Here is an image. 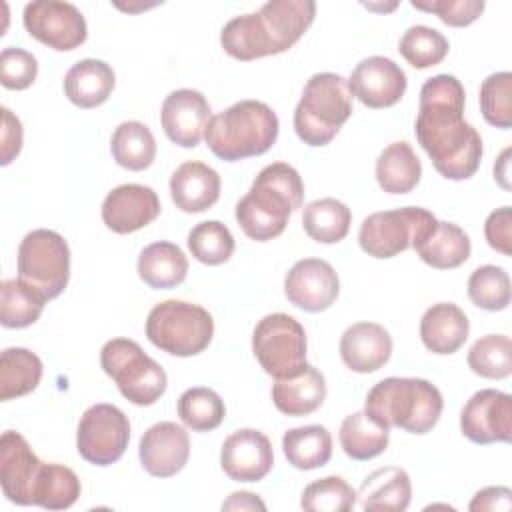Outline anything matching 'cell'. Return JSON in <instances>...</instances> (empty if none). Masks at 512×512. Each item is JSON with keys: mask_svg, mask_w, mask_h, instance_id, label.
Returning <instances> with one entry per match:
<instances>
[{"mask_svg": "<svg viewBox=\"0 0 512 512\" xmlns=\"http://www.w3.org/2000/svg\"><path fill=\"white\" fill-rule=\"evenodd\" d=\"M464 102V86L452 74H436L420 88L414 134L446 180H468L482 162V138L464 120Z\"/></svg>", "mask_w": 512, "mask_h": 512, "instance_id": "1", "label": "cell"}, {"mask_svg": "<svg viewBox=\"0 0 512 512\" xmlns=\"http://www.w3.org/2000/svg\"><path fill=\"white\" fill-rule=\"evenodd\" d=\"M480 112L490 126H512V74L494 72L480 86Z\"/></svg>", "mask_w": 512, "mask_h": 512, "instance_id": "44", "label": "cell"}, {"mask_svg": "<svg viewBox=\"0 0 512 512\" xmlns=\"http://www.w3.org/2000/svg\"><path fill=\"white\" fill-rule=\"evenodd\" d=\"M222 510H266V504L258 498V494L240 490L232 492L228 500L222 502Z\"/></svg>", "mask_w": 512, "mask_h": 512, "instance_id": "50", "label": "cell"}, {"mask_svg": "<svg viewBox=\"0 0 512 512\" xmlns=\"http://www.w3.org/2000/svg\"><path fill=\"white\" fill-rule=\"evenodd\" d=\"M76 472L64 464L42 462L32 484V504L46 510H66L80 496Z\"/></svg>", "mask_w": 512, "mask_h": 512, "instance_id": "32", "label": "cell"}, {"mask_svg": "<svg viewBox=\"0 0 512 512\" xmlns=\"http://www.w3.org/2000/svg\"><path fill=\"white\" fill-rule=\"evenodd\" d=\"M100 364L120 394L136 406H152L166 392L164 368L130 338H112L100 350Z\"/></svg>", "mask_w": 512, "mask_h": 512, "instance_id": "8", "label": "cell"}, {"mask_svg": "<svg viewBox=\"0 0 512 512\" xmlns=\"http://www.w3.org/2000/svg\"><path fill=\"white\" fill-rule=\"evenodd\" d=\"M352 96H356L364 106L380 110L390 108L406 92L408 80L404 70L390 58L368 56L356 64L348 78Z\"/></svg>", "mask_w": 512, "mask_h": 512, "instance_id": "16", "label": "cell"}, {"mask_svg": "<svg viewBox=\"0 0 512 512\" xmlns=\"http://www.w3.org/2000/svg\"><path fill=\"white\" fill-rule=\"evenodd\" d=\"M280 132L276 112L260 100H240L212 116L204 140L214 156L236 162L268 152Z\"/></svg>", "mask_w": 512, "mask_h": 512, "instance_id": "5", "label": "cell"}, {"mask_svg": "<svg viewBox=\"0 0 512 512\" xmlns=\"http://www.w3.org/2000/svg\"><path fill=\"white\" fill-rule=\"evenodd\" d=\"M448 50H450V44L446 36L436 28H430L424 24L410 26L398 42V52L416 70H424L440 64L446 58Z\"/></svg>", "mask_w": 512, "mask_h": 512, "instance_id": "40", "label": "cell"}, {"mask_svg": "<svg viewBox=\"0 0 512 512\" xmlns=\"http://www.w3.org/2000/svg\"><path fill=\"white\" fill-rule=\"evenodd\" d=\"M284 294L290 304L304 312H322L336 302L340 280L330 262L304 258L286 272Z\"/></svg>", "mask_w": 512, "mask_h": 512, "instance_id": "15", "label": "cell"}, {"mask_svg": "<svg viewBox=\"0 0 512 512\" xmlns=\"http://www.w3.org/2000/svg\"><path fill=\"white\" fill-rule=\"evenodd\" d=\"M352 224L350 208L336 198L312 200L302 214L304 232L320 244H336L346 238Z\"/></svg>", "mask_w": 512, "mask_h": 512, "instance_id": "37", "label": "cell"}, {"mask_svg": "<svg viewBox=\"0 0 512 512\" xmlns=\"http://www.w3.org/2000/svg\"><path fill=\"white\" fill-rule=\"evenodd\" d=\"M42 380V360L28 348L12 346L0 356V400L30 394Z\"/></svg>", "mask_w": 512, "mask_h": 512, "instance_id": "33", "label": "cell"}, {"mask_svg": "<svg viewBox=\"0 0 512 512\" xmlns=\"http://www.w3.org/2000/svg\"><path fill=\"white\" fill-rule=\"evenodd\" d=\"M422 176V164L408 142L388 144L376 160V182L388 194L412 192Z\"/></svg>", "mask_w": 512, "mask_h": 512, "instance_id": "30", "label": "cell"}, {"mask_svg": "<svg viewBox=\"0 0 512 512\" xmlns=\"http://www.w3.org/2000/svg\"><path fill=\"white\" fill-rule=\"evenodd\" d=\"M460 430L474 444L512 440V396L484 388L474 392L460 412Z\"/></svg>", "mask_w": 512, "mask_h": 512, "instance_id": "14", "label": "cell"}, {"mask_svg": "<svg viewBox=\"0 0 512 512\" xmlns=\"http://www.w3.org/2000/svg\"><path fill=\"white\" fill-rule=\"evenodd\" d=\"M138 456L142 468L156 478L178 474L190 456L188 432L176 422L152 424L140 438Z\"/></svg>", "mask_w": 512, "mask_h": 512, "instance_id": "20", "label": "cell"}, {"mask_svg": "<svg viewBox=\"0 0 512 512\" xmlns=\"http://www.w3.org/2000/svg\"><path fill=\"white\" fill-rule=\"evenodd\" d=\"M214 336L210 312L184 300H164L156 304L146 318V338L178 358L204 352Z\"/></svg>", "mask_w": 512, "mask_h": 512, "instance_id": "7", "label": "cell"}, {"mask_svg": "<svg viewBox=\"0 0 512 512\" xmlns=\"http://www.w3.org/2000/svg\"><path fill=\"white\" fill-rule=\"evenodd\" d=\"M510 148H504L502 154L498 156L496 164H494V180L504 188V190H510V182H508V166H510Z\"/></svg>", "mask_w": 512, "mask_h": 512, "instance_id": "51", "label": "cell"}, {"mask_svg": "<svg viewBox=\"0 0 512 512\" xmlns=\"http://www.w3.org/2000/svg\"><path fill=\"white\" fill-rule=\"evenodd\" d=\"M468 298L474 306L498 312L510 304V276L502 266H478L468 278Z\"/></svg>", "mask_w": 512, "mask_h": 512, "instance_id": "42", "label": "cell"}, {"mask_svg": "<svg viewBox=\"0 0 512 512\" xmlns=\"http://www.w3.org/2000/svg\"><path fill=\"white\" fill-rule=\"evenodd\" d=\"M42 460L20 432L6 430L0 438V486L4 496L20 506L32 504V484Z\"/></svg>", "mask_w": 512, "mask_h": 512, "instance_id": "21", "label": "cell"}, {"mask_svg": "<svg viewBox=\"0 0 512 512\" xmlns=\"http://www.w3.org/2000/svg\"><path fill=\"white\" fill-rule=\"evenodd\" d=\"M512 508V492L506 486H488L474 494V498L468 504V510L472 512H484V510H502L508 512Z\"/></svg>", "mask_w": 512, "mask_h": 512, "instance_id": "49", "label": "cell"}, {"mask_svg": "<svg viewBox=\"0 0 512 512\" xmlns=\"http://www.w3.org/2000/svg\"><path fill=\"white\" fill-rule=\"evenodd\" d=\"M484 236L490 248H494L496 252L510 256L512 248V210L510 206H502L496 208L494 212L488 214L486 222H484Z\"/></svg>", "mask_w": 512, "mask_h": 512, "instance_id": "47", "label": "cell"}, {"mask_svg": "<svg viewBox=\"0 0 512 512\" xmlns=\"http://www.w3.org/2000/svg\"><path fill=\"white\" fill-rule=\"evenodd\" d=\"M220 466L234 482L262 480L274 466V452L268 436L254 428L232 432L222 444Z\"/></svg>", "mask_w": 512, "mask_h": 512, "instance_id": "19", "label": "cell"}, {"mask_svg": "<svg viewBox=\"0 0 512 512\" xmlns=\"http://www.w3.org/2000/svg\"><path fill=\"white\" fill-rule=\"evenodd\" d=\"M186 242L190 254L206 266L224 264L234 254V236L220 220L198 222L188 232Z\"/></svg>", "mask_w": 512, "mask_h": 512, "instance_id": "41", "label": "cell"}, {"mask_svg": "<svg viewBox=\"0 0 512 512\" xmlns=\"http://www.w3.org/2000/svg\"><path fill=\"white\" fill-rule=\"evenodd\" d=\"M356 504V490L340 476H324L302 490L300 506L308 512H348Z\"/></svg>", "mask_w": 512, "mask_h": 512, "instance_id": "43", "label": "cell"}, {"mask_svg": "<svg viewBox=\"0 0 512 512\" xmlns=\"http://www.w3.org/2000/svg\"><path fill=\"white\" fill-rule=\"evenodd\" d=\"M416 10L436 14L448 26H470L482 12L484 0H412L410 2Z\"/></svg>", "mask_w": 512, "mask_h": 512, "instance_id": "46", "label": "cell"}, {"mask_svg": "<svg viewBox=\"0 0 512 512\" xmlns=\"http://www.w3.org/2000/svg\"><path fill=\"white\" fill-rule=\"evenodd\" d=\"M282 452L298 470H314L332 458V436L320 424L290 428L282 436Z\"/></svg>", "mask_w": 512, "mask_h": 512, "instance_id": "31", "label": "cell"}, {"mask_svg": "<svg viewBox=\"0 0 512 512\" xmlns=\"http://www.w3.org/2000/svg\"><path fill=\"white\" fill-rule=\"evenodd\" d=\"M220 186L218 172L200 160L180 164L170 176L172 202L186 214H198L212 208L220 198Z\"/></svg>", "mask_w": 512, "mask_h": 512, "instance_id": "23", "label": "cell"}, {"mask_svg": "<svg viewBox=\"0 0 512 512\" xmlns=\"http://www.w3.org/2000/svg\"><path fill=\"white\" fill-rule=\"evenodd\" d=\"M466 360L470 370L482 378H508L512 372V342L506 334H486L470 346Z\"/></svg>", "mask_w": 512, "mask_h": 512, "instance_id": "39", "label": "cell"}, {"mask_svg": "<svg viewBox=\"0 0 512 512\" xmlns=\"http://www.w3.org/2000/svg\"><path fill=\"white\" fill-rule=\"evenodd\" d=\"M130 442L128 416L114 404H94L84 410L76 432L78 454L94 466L118 462Z\"/></svg>", "mask_w": 512, "mask_h": 512, "instance_id": "12", "label": "cell"}, {"mask_svg": "<svg viewBox=\"0 0 512 512\" xmlns=\"http://www.w3.org/2000/svg\"><path fill=\"white\" fill-rule=\"evenodd\" d=\"M186 274L188 258L172 242H152L138 256V276L154 290L176 288L186 280Z\"/></svg>", "mask_w": 512, "mask_h": 512, "instance_id": "28", "label": "cell"}, {"mask_svg": "<svg viewBox=\"0 0 512 512\" xmlns=\"http://www.w3.org/2000/svg\"><path fill=\"white\" fill-rule=\"evenodd\" d=\"M312 0H270L258 12L234 16L220 32L222 50L242 62L290 50L312 26Z\"/></svg>", "mask_w": 512, "mask_h": 512, "instance_id": "2", "label": "cell"}, {"mask_svg": "<svg viewBox=\"0 0 512 512\" xmlns=\"http://www.w3.org/2000/svg\"><path fill=\"white\" fill-rule=\"evenodd\" d=\"M176 410L180 420L194 432H210L218 428L226 416V406L220 394L204 386L184 390Z\"/></svg>", "mask_w": 512, "mask_h": 512, "instance_id": "38", "label": "cell"}, {"mask_svg": "<svg viewBox=\"0 0 512 512\" xmlns=\"http://www.w3.org/2000/svg\"><path fill=\"white\" fill-rule=\"evenodd\" d=\"M414 250L424 264L436 270H452L470 258L472 244L458 224L438 220L436 228Z\"/></svg>", "mask_w": 512, "mask_h": 512, "instance_id": "29", "label": "cell"}, {"mask_svg": "<svg viewBox=\"0 0 512 512\" xmlns=\"http://www.w3.org/2000/svg\"><path fill=\"white\" fill-rule=\"evenodd\" d=\"M46 296L20 278H8L0 284V324L4 328L32 326L46 304Z\"/></svg>", "mask_w": 512, "mask_h": 512, "instance_id": "36", "label": "cell"}, {"mask_svg": "<svg viewBox=\"0 0 512 512\" xmlns=\"http://www.w3.org/2000/svg\"><path fill=\"white\" fill-rule=\"evenodd\" d=\"M340 446L352 460H372L388 448L390 430L374 422L364 410L346 416L340 424Z\"/></svg>", "mask_w": 512, "mask_h": 512, "instance_id": "34", "label": "cell"}, {"mask_svg": "<svg viewBox=\"0 0 512 512\" xmlns=\"http://www.w3.org/2000/svg\"><path fill=\"white\" fill-rule=\"evenodd\" d=\"M304 202V182L286 162L264 166L236 204V222L256 242H268L286 230L288 218Z\"/></svg>", "mask_w": 512, "mask_h": 512, "instance_id": "3", "label": "cell"}, {"mask_svg": "<svg viewBox=\"0 0 512 512\" xmlns=\"http://www.w3.org/2000/svg\"><path fill=\"white\" fill-rule=\"evenodd\" d=\"M440 390L424 378L390 376L370 388L364 412L384 428H402L410 434L430 432L442 414Z\"/></svg>", "mask_w": 512, "mask_h": 512, "instance_id": "4", "label": "cell"}, {"mask_svg": "<svg viewBox=\"0 0 512 512\" xmlns=\"http://www.w3.org/2000/svg\"><path fill=\"white\" fill-rule=\"evenodd\" d=\"M38 76V60L24 48L8 46L0 54V84L8 90H26Z\"/></svg>", "mask_w": 512, "mask_h": 512, "instance_id": "45", "label": "cell"}, {"mask_svg": "<svg viewBox=\"0 0 512 512\" xmlns=\"http://www.w3.org/2000/svg\"><path fill=\"white\" fill-rule=\"evenodd\" d=\"M436 224V216L420 206L374 212L362 220L358 244L372 258H394L420 244Z\"/></svg>", "mask_w": 512, "mask_h": 512, "instance_id": "9", "label": "cell"}, {"mask_svg": "<svg viewBox=\"0 0 512 512\" xmlns=\"http://www.w3.org/2000/svg\"><path fill=\"white\" fill-rule=\"evenodd\" d=\"M18 278L40 290L48 300L60 296L70 278V248L66 240L46 228L28 232L16 256Z\"/></svg>", "mask_w": 512, "mask_h": 512, "instance_id": "10", "label": "cell"}, {"mask_svg": "<svg viewBox=\"0 0 512 512\" xmlns=\"http://www.w3.org/2000/svg\"><path fill=\"white\" fill-rule=\"evenodd\" d=\"M116 86L110 64L96 58L76 62L64 76V94L78 108H96L104 104Z\"/></svg>", "mask_w": 512, "mask_h": 512, "instance_id": "27", "label": "cell"}, {"mask_svg": "<svg viewBox=\"0 0 512 512\" xmlns=\"http://www.w3.org/2000/svg\"><path fill=\"white\" fill-rule=\"evenodd\" d=\"M348 80L334 72L310 76L294 110V130L308 146H326L352 116Z\"/></svg>", "mask_w": 512, "mask_h": 512, "instance_id": "6", "label": "cell"}, {"mask_svg": "<svg viewBox=\"0 0 512 512\" xmlns=\"http://www.w3.org/2000/svg\"><path fill=\"white\" fill-rule=\"evenodd\" d=\"M468 332V316L452 302L432 304L420 318V340L432 354H454L464 346Z\"/></svg>", "mask_w": 512, "mask_h": 512, "instance_id": "25", "label": "cell"}, {"mask_svg": "<svg viewBox=\"0 0 512 512\" xmlns=\"http://www.w3.org/2000/svg\"><path fill=\"white\" fill-rule=\"evenodd\" d=\"M22 124L6 106L2 108V134H0V164L8 166L22 150Z\"/></svg>", "mask_w": 512, "mask_h": 512, "instance_id": "48", "label": "cell"}, {"mask_svg": "<svg viewBox=\"0 0 512 512\" xmlns=\"http://www.w3.org/2000/svg\"><path fill=\"white\" fill-rule=\"evenodd\" d=\"M212 118L206 96L192 88L170 92L160 110V122L170 142L182 148H196Z\"/></svg>", "mask_w": 512, "mask_h": 512, "instance_id": "17", "label": "cell"}, {"mask_svg": "<svg viewBox=\"0 0 512 512\" xmlns=\"http://www.w3.org/2000/svg\"><path fill=\"white\" fill-rule=\"evenodd\" d=\"M160 198L144 184H120L102 202V222L116 234L136 232L160 216Z\"/></svg>", "mask_w": 512, "mask_h": 512, "instance_id": "18", "label": "cell"}, {"mask_svg": "<svg viewBox=\"0 0 512 512\" xmlns=\"http://www.w3.org/2000/svg\"><path fill=\"white\" fill-rule=\"evenodd\" d=\"M356 500L368 512H404L412 500V482L404 468H378L364 478Z\"/></svg>", "mask_w": 512, "mask_h": 512, "instance_id": "26", "label": "cell"}, {"mask_svg": "<svg viewBox=\"0 0 512 512\" xmlns=\"http://www.w3.org/2000/svg\"><path fill=\"white\" fill-rule=\"evenodd\" d=\"M252 352L266 374L286 378L306 364V332L290 314H266L252 332Z\"/></svg>", "mask_w": 512, "mask_h": 512, "instance_id": "11", "label": "cell"}, {"mask_svg": "<svg viewBox=\"0 0 512 512\" xmlns=\"http://www.w3.org/2000/svg\"><path fill=\"white\" fill-rule=\"evenodd\" d=\"M392 356V336L376 322H356L340 338L342 362L358 374L380 370Z\"/></svg>", "mask_w": 512, "mask_h": 512, "instance_id": "22", "label": "cell"}, {"mask_svg": "<svg viewBox=\"0 0 512 512\" xmlns=\"http://www.w3.org/2000/svg\"><path fill=\"white\" fill-rule=\"evenodd\" d=\"M324 374L312 364H304L298 372L276 378L272 384V402L286 416H308L316 412L326 400Z\"/></svg>", "mask_w": 512, "mask_h": 512, "instance_id": "24", "label": "cell"}, {"mask_svg": "<svg viewBox=\"0 0 512 512\" xmlns=\"http://www.w3.org/2000/svg\"><path fill=\"white\" fill-rule=\"evenodd\" d=\"M22 22L32 38L58 52L78 48L88 36V26L82 12L70 2H30L24 6Z\"/></svg>", "mask_w": 512, "mask_h": 512, "instance_id": "13", "label": "cell"}, {"mask_svg": "<svg viewBox=\"0 0 512 512\" xmlns=\"http://www.w3.org/2000/svg\"><path fill=\"white\" fill-rule=\"evenodd\" d=\"M110 152L118 166L140 172L154 162L156 140L146 124L138 120H128L116 126L110 140Z\"/></svg>", "mask_w": 512, "mask_h": 512, "instance_id": "35", "label": "cell"}]
</instances>
